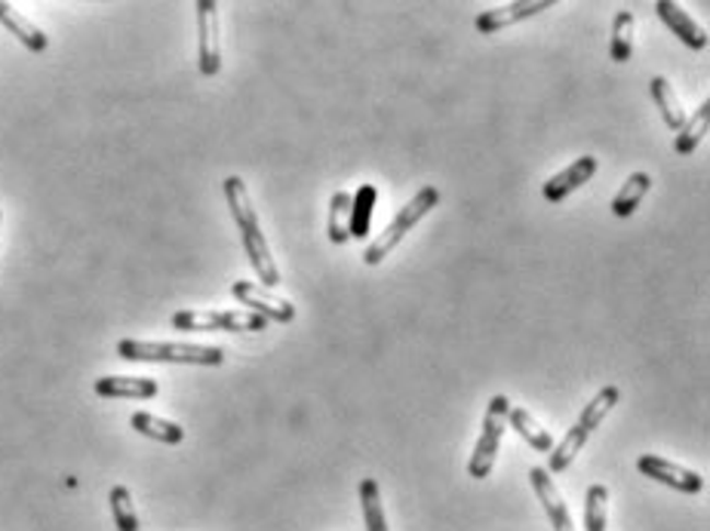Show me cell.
Returning a JSON list of instances; mask_svg holds the SVG:
<instances>
[{
    "label": "cell",
    "mask_w": 710,
    "mask_h": 531,
    "mask_svg": "<svg viewBox=\"0 0 710 531\" xmlns=\"http://www.w3.org/2000/svg\"><path fill=\"white\" fill-rule=\"evenodd\" d=\"M225 200L228 210H231V219H234V225L241 231L246 258H249L253 271L258 274V283H265V290H277V286H280V271H277L271 246H268L265 234H261L258 212L256 206H253V200H249L246 181H243L241 176L225 178Z\"/></svg>",
    "instance_id": "1"
},
{
    "label": "cell",
    "mask_w": 710,
    "mask_h": 531,
    "mask_svg": "<svg viewBox=\"0 0 710 531\" xmlns=\"http://www.w3.org/2000/svg\"><path fill=\"white\" fill-rule=\"evenodd\" d=\"M117 356L129 363H176V366H222L225 351L188 341H117Z\"/></svg>",
    "instance_id": "2"
},
{
    "label": "cell",
    "mask_w": 710,
    "mask_h": 531,
    "mask_svg": "<svg viewBox=\"0 0 710 531\" xmlns=\"http://www.w3.org/2000/svg\"><path fill=\"white\" fill-rule=\"evenodd\" d=\"M618 400H621V390L615 385L603 387L597 397L591 400V403L581 409L579 421L569 427V434L563 436V442L560 446H554L550 449V458H548V473L554 476V473H563L575 458H579V451L584 449V442L591 439V434L597 430L600 424L606 421V415L613 412L615 405H618Z\"/></svg>",
    "instance_id": "3"
},
{
    "label": "cell",
    "mask_w": 710,
    "mask_h": 531,
    "mask_svg": "<svg viewBox=\"0 0 710 531\" xmlns=\"http://www.w3.org/2000/svg\"><path fill=\"white\" fill-rule=\"evenodd\" d=\"M437 200H440V191H437V188H431V185H428V188H421V191L416 193V197H412L409 203H406L404 210L394 215V222H391V225L385 227V234H382L379 240H372L370 246H366V252H363V261H366L370 268L382 264V261H385V258L391 256V252H394L397 246H400V240H404L406 234H409L412 227L419 225V222L424 219V215H428V212L434 210Z\"/></svg>",
    "instance_id": "4"
},
{
    "label": "cell",
    "mask_w": 710,
    "mask_h": 531,
    "mask_svg": "<svg viewBox=\"0 0 710 531\" xmlns=\"http://www.w3.org/2000/svg\"><path fill=\"white\" fill-rule=\"evenodd\" d=\"M508 412H511V400L504 393L489 400V409H486L484 415V430H480V439H477V446L470 451V480H486L492 473V468H496L501 439H504V430H508Z\"/></svg>",
    "instance_id": "5"
},
{
    "label": "cell",
    "mask_w": 710,
    "mask_h": 531,
    "mask_svg": "<svg viewBox=\"0 0 710 531\" xmlns=\"http://www.w3.org/2000/svg\"><path fill=\"white\" fill-rule=\"evenodd\" d=\"M176 332H265L268 320L253 310H178L173 314Z\"/></svg>",
    "instance_id": "6"
},
{
    "label": "cell",
    "mask_w": 710,
    "mask_h": 531,
    "mask_svg": "<svg viewBox=\"0 0 710 531\" xmlns=\"http://www.w3.org/2000/svg\"><path fill=\"white\" fill-rule=\"evenodd\" d=\"M197 56H200V74L216 78L222 71V40H219V3L216 0H197Z\"/></svg>",
    "instance_id": "7"
},
{
    "label": "cell",
    "mask_w": 710,
    "mask_h": 531,
    "mask_svg": "<svg viewBox=\"0 0 710 531\" xmlns=\"http://www.w3.org/2000/svg\"><path fill=\"white\" fill-rule=\"evenodd\" d=\"M231 295L241 302L243 307H249L253 314H258L261 320L268 322H292L295 320V305L280 298L271 290L258 286V283H249V280H237L231 283Z\"/></svg>",
    "instance_id": "8"
},
{
    "label": "cell",
    "mask_w": 710,
    "mask_h": 531,
    "mask_svg": "<svg viewBox=\"0 0 710 531\" xmlns=\"http://www.w3.org/2000/svg\"><path fill=\"white\" fill-rule=\"evenodd\" d=\"M637 468H640V473L649 476V480L667 485V488H674V492H683V495H701V492H705L701 473L679 468V464L667 461V458H659V455H640Z\"/></svg>",
    "instance_id": "9"
},
{
    "label": "cell",
    "mask_w": 710,
    "mask_h": 531,
    "mask_svg": "<svg viewBox=\"0 0 710 531\" xmlns=\"http://www.w3.org/2000/svg\"><path fill=\"white\" fill-rule=\"evenodd\" d=\"M550 7H554V0H516V3H504V7L480 13V16L474 19V28L480 34L504 32V28L516 25V22H526V19L545 13Z\"/></svg>",
    "instance_id": "10"
},
{
    "label": "cell",
    "mask_w": 710,
    "mask_h": 531,
    "mask_svg": "<svg viewBox=\"0 0 710 531\" xmlns=\"http://www.w3.org/2000/svg\"><path fill=\"white\" fill-rule=\"evenodd\" d=\"M529 483H533V492L538 504L545 507V516L550 519V526L554 531H579L575 529V522H572V514H569V507H566L563 495H560V488L554 483V476H550L545 468H533L529 470Z\"/></svg>",
    "instance_id": "11"
},
{
    "label": "cell",
    "mask_w": 710,
    "mask_h": 531,
    "mask_svg": "<svg viewBox=\"0 0 710 531\" xmlns=\"http://www.w3.org/2000/svg\"><path fill=\"white\" fill-rule=\"evenodd\" d=\"M594 173H597V157L584 154L575 163H569L563 173H557V176H550L545 181V200L548 203H563L569 193H575L581 185H587Z\"/></svg>",
    "instance_id": "12"
},
{
    "label": "cell",
    "mask_w": 710,
    "mask_h": 531,
    "mask_svg": "<svg viewBox=\"0 0 710 531\" xmlns=\"http://www.w3.org/2000/svg\"><path fill=\"white\" fill-rule=\"evenodd\" d=\"M102 400H154L161 385L154 378H136V375H105L93 385Z\"/></svg>",
    "instance_id": "13"
},
{
    "label": "cell",
    "mask_w": 710,
    "mask_h": 531,
    "mask_svg": "<svg viewBox=\"0 0 710 531\" xmlns=\"http://www.w3.org/2000/svg\"><path fill=\"white\" fill-rule=\"evenodd\" d=\"M655 13H659V19H662L664 25L671 28V32L677 34L679 40L686 44L689 49H708L710 37L708 32L695 22L683 7H677V3H671V0H659L655 3Z\"/></svg>",
    "instance_id": "14"
},
{
    "label": "cell",
    "mask_w": 710,
    "mask_h": 531,
    "mask_svg": "<svg viewBox=\"0 0 710 531\" xmlns=\"http://www.w3.org/2000/svg\"><path fill=\"white\" fill-rule=\"evenodd\" d=\"M0 25L13 34L22 47H28L32 52H47V47H49L47 34L40 32L32 19H25L22 13H16V10H13V3H3V0H0Z\"/></svg>",
    "instance_id": "15"
},
{
    "label": "cell",
    "mask_w": 710,
    "mask_h": 531,
    "mask_svg": "<svg viewBox=\"0 0 710 531\" xmlns=\"http://www.w3.org/2000/svg\"><path fill=\"white\" fill-rule=\"evenodd\" d=\"M649 93H652L655 108L662 111L664 127L679 132L683 123H686V111H683V105H679L677 98V90L671 86V81H667V78H652V81H649Z\"/></svg>",
    "instance_id": "16"
},
{
    "label": "cell",
    "mask_w": 710,
    "mask_h": 531,
    "mask_svg": "<svg viewBox=\"0 0 710 531\" xmlns=\"http://www.w3.org/2000/svg\"><path fill=\"white\" fill-rule=\"evenodd\" d=\"M129 424H132L136 434L148 436V439H158L163 446H178V442L185 439V430L178 427L176 421L158 418V415H151V412H136V415L129 418Z\"/></svg>",
    "instance_id": "17"
},
{
    "label": "cell",
    "mask_w": 710,
    "mask_h": 531,
    "mask_svg": "<svg viewBox=\"0 0 710 531\" xmlns=\"http://www.w3.org/2000/svg\"><path fill=\"white\" fill-rule=\"evenodd\" d=\"M649 188H652V176H649V173H633V176H628V181L621 185V191L615 193L613 200L615 215H618V219H630V215L637 212V206L643 203V197L649 193Z\"/></svg>",
    "instance_id": "18"
},
{
    "label": "cell",
    "mask_w": 710,
    "mask_h": 531,
    "mask_svg": "<svg viewBox=\"0 0 710 531\" xmlns=\"http://www.w3.org/2000/svg\"><path fill=\"white\" fill-rule=\"evenodd\" d=\"M375 185H363L357 197H351V222H348V234L351 240H366L370 237V222H372V206H375Z\"/></svg>",
    "instance_id": "19"
},
{
    "label": "cell",
    "mask_w": 710,
    "mask_h": 531,
    "mask_svg": "<svg viewBox=\"0 0 710 531\" xmlns=\"http://www.w3.org/2000/svg\"><path fill=\"white\" fill-rule=\"evenodd\" d=\"M708 123H710V102H701V108L692 114V117H686V123L677 132V139H674V151L677 154H692L698 142L708 135Z\"/></svg>",
    "instance_id": "20"
},
{
    "label": "cell",
    "mask_w": 710,
    "mask_h": 531,
    "mask_svg": "<svg viewBox=\"0 0 710 531\" xmlns=\"http://www.w3.org/2000/svg\"><path fill=\"white\" fill-rule=\"evenodd\" d=\"M348 222H351V193L336 191L333 200H329V219H326V237H329V243L341 246V243L351 240Z\"/></svg>",
    "instance_id": "21"
},
{
    "label": "cell",
    "mask_w": 710,
    "mask_h": 531,
    "mask_svg": "<svg viewBox=\"0 0 710 531\" xmlns=\"http://www.w3.org/2000/svg\"><path fill=\"white\" fill-rule=\"evenodd\" d=\"M508 424H511L516 434L523 436L535 451L554 449V436H550L548 430H545V427H542V424L526 412V409H511V412H508Z\"/></svg>",
    "instance_id": "22"
},
{
    "label": "cell",
    "mask_w": 710,
    "mask_h": 531,
    "mask_svg": "<svg viewBox=\"0 0 710 531\" xmlns=\"http://www.w3.org/2000/svg\"><path fill=\"white\" fill-rule=\"evenodd\" d=\"M633 28H637L633 13H628V10L615 13L613 44H609V56H613V62L618 64L630 62V56H633Z\"/></svg>",
    "instance_id": "23"
},
{
    "label": "cell",
    "mask_w": 710,
    "mask_h": 531,
    "mask_svg": "<svg viewBox=\"0 0 710 531\" xmlns=\"http://www.w3.org/2000/svg\"><path fill=\"white\" fill-rule=\"evenodd\" d=\"M360 507H363V522L366 531H387V516L382 507V492L375 480H363L360 483Z\"/></svg>",
    "instance_id": "24"
},
{
    "label": "cell",
    "mask_w": 710,
    "mask_h": 531,
    "mask_svg": "<svg viewBox=\"0 0 710 531\" xmlns=\"http://www.w3.org/2000/svg\"><path fill=\"white\" fill-rule=\"evenodd\" d=\"M108 504H112V516L117 531H139V516H136L132 495H129L127 485H114L112 495H108Z\"/></svg>",
    "instance_id": "25"
},
{
    "label": "cell",
    "mask_w": 710,
    "mask_h": 531,
    "mask_svg": "<svg viewBox=\"0 0 710 531\" xmlns=\"http://www.w3.org/2000/svg\"><path fill=\"white\" fill-rule=\"evenodd\" d=\"M606 504H609V488L603 483L591 485L584 498V531H606Z\"/></svg>",
    "instance_id": "26"
},
{
    "label": "cell",
    "mask_w": 710,
    "mask_h": 531,
    "mask_svg": "<svg viewBox=\"0 0 710 531\" xmlns=\"http://www.w3.org/2000/svg\"><path fill=\"white\" fill-rule=\"evenodd\" d=\"M0 222H3V212H0Z\"/></svg>",
    "instance_id": "27"
}]
</instances>
